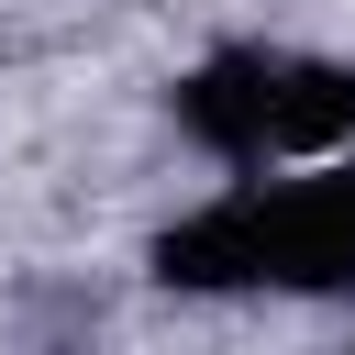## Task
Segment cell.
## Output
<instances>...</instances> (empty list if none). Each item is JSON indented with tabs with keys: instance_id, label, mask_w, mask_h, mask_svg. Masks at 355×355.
Masks as SVG:
<instances>
[{
	"instance_id": "2",
	"label": "cell",
	"mask_w": 355,
	"mask_h": 355,
	"mask_svg": "<svg viewBox=\"0 0 355 355\" xmlns=\"http://www.w3.org/2000/svg\"><path fill=\"white\" fill-rule=\"evenodd\" d=\"M178 133L211 144L222 166H300L355 133V67L333 55H277V44H222L178 78Z\"/></svg>"
},
{
	"instance_id": "1",
	"label": "cell",
	"mask_w": 355,
	"mask_h": 355,
	"mask_svg": "<svg viewBox=\"0 0 355 355\" xmlns=\"http://www.w3.org/2000/svg\"><path fill=\"white\" fill-rule=\"evenodd\" d=\"M155 277H178V288H344L355 277V166L255 178V189L189 211L155 244Z\"/></svg>"
}]
</instances>
